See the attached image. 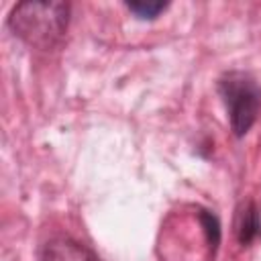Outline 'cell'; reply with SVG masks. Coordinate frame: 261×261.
I'll return each instance as SVG.
<instances>
[{"instance_id": "obj_1", "label": "cell", "mask_w": 261, "mask_h": 261, "mask_svg": "<svg viewBox=\"0 0 261 261\" xmlns=\"http://www.w3.org/2000/svg\"><path fill=\"white\" fill-rule=\"evenodd\" d=\"M67 2H20L8 16L12 33L35 49H53L67 33Z\"/></svg>"}, {"instance_id": "obj_2", "label": "cell", "mask_w": 261, "mask_h": 261, "mask_svg": "<svg viewBox=\"0 0 261 261\" xmlns=\"http://www.w3.org/2000/svg\"><path fill=\"white\" fill-rule=\"evenodd\" d=\"M218 94L224 102L230 130L234 137H245L261 110L259 84L245 71H226L218 80Z\"/></svg>"}, {"instance_id": "obj_3", "label": "cell", "mask_w": 261, "mask_h": 261, "mask_svg": "<svg viewBox=\"0 0 261 261\" xmlns=\"http://www.w3.org/2000/svg\"><path fill=\"white\" fill-rule=\"evenodd\" d=\"M39 261H100L84 243L69 237H55L41 247Z\"/></svg>"}, {"instance_id": "obj_4", "label": "cell", "mask_w": 261, "mask_h": 261, "mask_svg": "<svg viewBox=\"0 0 261 261\" xmlns=\"http://www.w3.org/2000/svg\"><path fill=\"white\" fill-rule=\"evenodd\" d=\"M234 232L237 239L243 247H249L253 241L259 239L261 234V218H259V210L253 202L243 204L237 210V220H234Z\"/></svg>"}, {"instance_id": "obj_5", "label": "cell", "mask_w": 261, "mask_h": 261, "mask_svg": "<svg viewBox=\"0 0 261 261\" xmlns=\"http://www.w3.org/2000/svg\"><path fill=\"white\" fill-rule=\"evenodd\" d=\"M169 4L167 2H151V0H139V2H126V8L141 20H153L157 18Z\"/></svg>"}]
</instances>
